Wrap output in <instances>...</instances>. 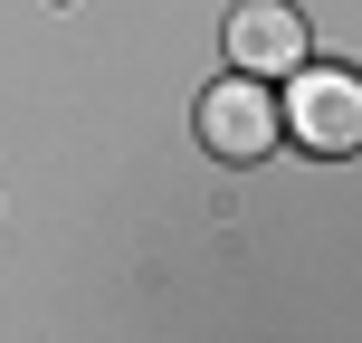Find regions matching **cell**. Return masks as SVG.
<instances>
[{
  "instance_id": "obj_1",
  "label": "cell",
  "mask_w": 362,
  "mask_h": 343,
  "mask_svg": "<svg viewBox=\"0 0 362 343\" xmlns=\"http://www.w3.org/2000/svg\"><path fill=\"white\" fill-rule=\"evenodd\" d=\"M276 124H286L305 153H353L362 144V76L296 57V67H286V95H276Z\"/></svg>"
},
{
  "instance_id": "obj_2",
  "label": "cell",
  "mask_w": 362,
  "mask_h": 343,
  "mask_svg": "<svg viewBox=\"0 0 362 343\" xmlns=\"http://www.w3.org/2000/svg\"><path fill=\"white\" fill-rule=\"evenodd\" d=\"M276 95H267V76H219L210 95H200V144L219 153V163H257V153H276Z\"/></svg>"
},
{
  "instance_id": "obj_3",
  "label": "cell",
  "mask_w": 362,
  "mask_h": 343,
  "mask_svg": "<svg viewBox=\"0 0 362 343\" xmlns=\"http://www.w3.org/2000/svg\"><path fill=\"white\" fill-rule=\"evenodd\" d=\"M305 57V19L286 0H238L229 10V67L238 76H286Z\"/></svg>"
}]
</instances>
